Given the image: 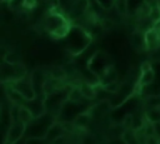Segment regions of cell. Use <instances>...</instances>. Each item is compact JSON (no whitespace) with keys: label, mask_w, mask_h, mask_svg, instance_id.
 <instances>
[{"label":"cell","mask_w":160,"mask_h":144,"mask_svg":"<svg viewBox=\"0 0 160 144\" xmlns=\"http://www.w3.org/2000/svg\"><path fill=\"white\" fill-rule=\"evenodd\" d=\"M12 88H15L25 100H31L36 96V91L34 89V85L31 83V78L30 76H24L21 79H18L15 81H11L9 83Z\"/></svg>","instance_id":"cell-1"},{"label":"cell","mask_w":160,"mask_h":144,"mask_svg":"<svg viewBox=\"0 0 160 144\" xmlns=\"http://www.w3.org/2000/svg\"><path fill=\"white\" fill-rule=\"evenodd\" d=\"M25 131H26V124H24L20 120H14L12 124L10 125V128L8 129L4 140H8L10 143H15L18 139L24 136Z\"/></svg>","instance_id":"cell-2"},{"label":"cell","mask_w":160,"mask_h":144,"mask_svg":"<svg viewBox=\"0 0 160 144\" xmlns=\"http://www.w3.org/2000/svg\"><path fill=\"white\" fill-rule=\"evenodd\" d=\"M66 25H69L68 21H66V19L62 18L60 14H54L52 13V14H50L45 19V28H46V30L51 35H54L58 30H60L61 28H64Z\"/></svg>","instance_id":"cell-3"},{"label":"cell","mask_w":160,"mask_h":144,"mask_svg":"<svg viewBox=\"0 0 160 144\" xmlns=\"http://www.w3.org/2000/svg\"><path fill=\"white\" fill-rule=\"evenodd\" d=\"M45 98L46 95H44L40 99V95H36L34 99L31 100H26L25 105L31 110L34 118H39L41 115H44L46 113V105H45Z\"/></svg>","instance_id":"cell-4"},{"label":"cell","mask_w":160,"mask_h":144,"mask_svg":"<svg viewBox=\"0 0 160 144\" xmlns=\"http://www.w3.org/2000/svg\"><path fill=\"white\" fill-rule=\"evenodd\" d=\"M144 38H145V48L149 51H154L160 48V33H158L152 28L144 33Z\"/></svg>","instance_id":"cell-5"},{"label":"cell","mask_w":160,"mask_h":144,"mask_svg":"<svg viewBox=\"0 0 160 144\" xmlns=\"http://www.w3.org/2000/svg\"><path fill=\"white\" fill-rule=\"evenodd\" d=\"M62 134H64L62 124L54 121V123L51 124V126L49 128V130H48V133H46V135H45V139H46V141L54 143L55 140L62 138Z\"/></svg>","instance_id":"cell-6"},{"label":"cell","mask_w":160,"mask_h":144,"mask_svg":"<svg viewBox=\"0 0 160 144\" xmlns=\"http://www.w3.org/2000/svg\"><path fill=\"white\" fill-rule=\"evenodd\" d=\"M78 86H79V90H80V93H81L84 99L92 100V99L96 98V86H94V85H91V84H89L86 81L80 83Z\"/></svg>","instance_id":"cell-7"},{"label":"cell","mask_w":160,"mask_h":144,"mask_svg":"<svg viewBox=\"0 0 160 144\" xmlns=\"http://www.w3.org/2000/svg\"><path fill=\"white\" fill-rule=\"evenodd\" d=\"M90 120H91V115L89 113V109L85 110V111H81L79 113L75 119L72 120V125L76 126V128H81V129H85L89 124H90Z\"/></svg>","instance_id":"cell-8"},{"label":"cell","mask_w":160,"mask_h":144,"mask_svg":"<svg viewBox=\"0 0 160 144\" xmlns=\"http://www.w3.org/2000/svg\"><path fill=\"white\" fill-rule=\"evenodd\" d=\"M18 120L22 121L24 124H30L34 120V115L31 113V110L26 106V105H20L19 108V113H18Z\"/></svg>","instance_id":"cell-9"},{"label":"cell","mask_w":160,"mask_h":144,"mask_svg":"<svg viewBox=\"0 0 160 144\" xmlns=\"http://www.w3.org/2000/svg\"><path fill=\"white\" fill-rule=\"evenodd\" d=\"M154 79H155V73H154L152 68H150V69H148V70H144V71H141V74H140L139 85H140L141 88H144V86L151 84V83L154 81Z\"/></svg>","instance_id":"cell-10"},{"label":"cell","mask_w":160,"mask_h":144,"mask_svg":"<svg viewBox=\"0 0 160 144\" xmlns=\"http://www.w3.org/2000/svg\"><path fill=\"white\" fill-rule=\"evenodd\" d=\"M145 118L151 123L159 121L160 120V106H150V109L146 110L145 113Z\"/></svg>","instance_id":"cell-11"},{"label":"cell","mask_w":160,"mask_h":144,"mask_svg":"<svg viewBox=\"0 0 160 144\" xmlns=\"http://www.w3.org/2000/svg\"><path fill=\"white\" fill-rule=\"evenodd\" d=\"M51 78L56 79V80H64L66 78V71L62 68H55L51 73H50Z\"/></svg>","instance_id":"cell-12"},{"label":"cell","mask_w":160,"mask_h":144,"mask_svg":"<svg viewBox=\"0 0 160 144\" xmlns=\"http://www.w3.org/2000/svg\"><path fill=\"white\" fill-rule=\"evenodd\" d=\"M102 88L109 93V94H116L119 90H120V85L118 84V81H111V83H108L105 85H102Z\"/></svg>","instance_id":"cell-13"},{"label":"cell","mask_w":160,"mask_h":144,"mask_svg":"<svg viewBox=\"0 0 160 144\" xmlns=\"http://www.w3.org/2000/svg\"><path fill=\"white\" fill-rule=\"evenodd\" d=\"M144 144H160V140H159V138H158V136H155V135L145 136Z\"/></svg>","instance_id":"cell-14"},{"label":"cell","mask_w":160,"mask_h":144,"mask_svg":"<svg viewBox=\"0 0 160 144\" xmlns=\"http://www.w3.org/2000/svg\"><path fill=\"white\" fill-rule=\"evenodd\" d=\"M44 141H46V139H44V138H30V136H28V143L26 144H44Z\"/></svg>","instance_id":"cell-15"},{"label":"cell","mask_w":160,"mask_h":144,"mask_svg":"<svg viewBox=\"0 0 160 144\" xmlns=\"http://www.w3.org/2000/svg\"><path fill=\"white\" fill-rule=\"evenodd\" d=\"M36 3H38V0H24L22 1V6L31 9V8H34L36 5Z\"/></svg>","instance_id":"cell-16"},{"label":"cell","mask_w":160,"mask_h":144,"mask_svg":"<svg viewBox=\"0 0 160 144\" xmlns=\"http://www.w3.org/2000/svg\"><path fill=\"white\" fill-rule=\"evenodd\" d=\"M28 143V136H22V138H20V139H18L15 143H12V144H26Z\"/></svg>","instance_id":"cell-17"},{"label":"cell","mask_w":160,"mask_h":144,"mask_svg":"<svg viewBox=\"0 0 160 144\" xmlns=\"http://www.w3.org/2000/svg\"><path fill=\"white\" fill-rule=\"evenodd\" d=\"M114 1H116V0H114Z\"/></svg>","instance_id":"cell-18"}]
</instances>
